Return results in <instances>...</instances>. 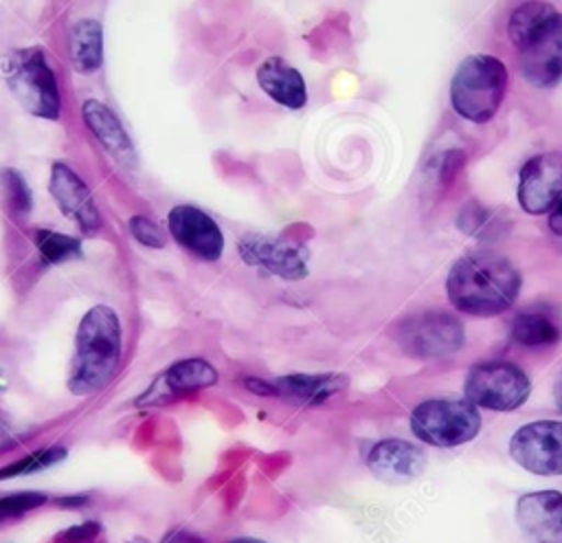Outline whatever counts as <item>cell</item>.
Here are the masks:
<instances>
[{"instance_id":"cell-1","label":"cell","mask_w":562,"mask_h":543,"mask_svg":"<svg viewBox=\"0 0 562 543\" xmlns=\"http://www.w3.org/2000/svg\"><path fill=\"white\" fill-rule=\"evenodd\" d=\"M446 290L457 310L474 317H494L516 301L520 273L496 251H472L452 264Z\"/></svg>"},{"instance_id":"cell-2","label":"cell","mask_w":562,"mask_h":543,"mask_svg":"<svg viewBox=\"0 0 562 543\" xmlns=\"http://www.w3.org/2000/svg\"><path fill=\"white\" fill-rule=\"evenodd\" d=\"M121 361V321L108 306L90 308L79 321L68 389L90 396L108 387Z\"/></svg>"},{"instance_id":"cell-3","label":"cell","mask_w":562,"mask_h":543,"mask_svg":"<svg viewBox=\"0 0 562 543\" xmlns=\"http://www.w3.org/2000/svg\"><path fill=\"white\" fill-rule=\"evenodd\" d=\"M507 81V68L498 57L470 55L454 70L450 84L452 108L468 121L485 123L498 112Z\"/></svg>"},{"instance_id":"cell-4","label":"cell","mask_w":562,"mask_h":543,"mask_svg":"<svg viewBox=\"0 0 562 543\" xmlns=\"http://www.w3.org/2000/svg\"><path fill=\"white\" fill-rule=\"evenodd\" d=\"M411 431L424 444L452 448L479 435L481 413L465 398H432L413 409Z\"/></svg>"},{"instance_id":"cell-5","label":"cell","mask_w":562,"mask_h":543,"mask_svg":"<svg viewBox=\"0 0 562 543\" xmlns=\"http://www.w3.org/2000/svg\"><path fill=\"white\" fill-rule=\"evenodd\" d=\"M4 79L26 112L42 119L59 117L57 79L40 48H22L7 55Z\"/></svg>"},{"instance_id":"cell-6","label":"cell","mask_w":562,"mask_h":543,"mask_svg":"<svg viewBox=\"0 0 562 543\" xmlns=\"http://www.w3.org/2000/svg\"><path fill=\"white\" fill-rule=\"evenodd\" d=\"M465 400L492 411H514L531 394L527 374L509 361H485L470 367L463 383Z\"/></svg>"},{"instance_id":"cell-7","label":"cell","mask_w":562,"mask_h":543,"mask_svg":"<svg viewBox=\"0 0 562 543\" xmlns=\"http://www.w3.org/2000/svg\"><path fill=\"white\" fill-rule=\"evenodd\" d=\"M395 341L411 356L443 358L461 350L465 330L454 314L428 310L402 319L395 328Z\"/></svg>"},{"instance_id":"cell-8","label":"cell","mask_w":562,"mask_h":543,"mask_svg":"<svg viewBox=\"0 0 562 543\" xmlns=\"http://www.w3.org/2000/svg\"><path fill=\"white\" fill-rule=\"evenodd\" d=\"M509 455L529 473L562 475V422L538 420L520 426L509 440Z\"/></svg>"},{"instance_id":"cell-9","label":"cell","mask_w":562,"mask_h":543,"mask_svg":"<svg viewBox=\"0 0 562 543\" xmlns=\"http://www.w3.org/2000/svg\"><path fill=\"white\" fill-rule=\"evenodd\" d=\"M520 70L538 88L562 81V13H553L520 48Z\"/></svg>"},{"instance_id":"cell-10","label":"cell","mask_w":562,"mask_h":543,"mask_svg":"<svg viewBox=\"0 0 562 543\" xmlns=\"http://www.w3.org/2000/svg\"><path fill=\"white\" fill-rule=\"evenodd\" d=\"M562 196V152H542L520 169L518 202L531 215L547 213Z\"/></svg>"},{"instance_id":"cell-11","label":"cell","mask_w":562,"mask_h":543,"mask_svg":"<svg viewBox=\"0 0 562 543\" xmlns=\"http://www.w3.org/2000/svg\"><path fill=\"white\" fill-rule=\"evenodd\" d=\"M239 253L246 264L259 266L283 279H301L307 275L305 248L285 237L248 233L239 240Z\"/></svg>"},{"instance_id":"cell-12","label":"cell","mask_w":562,"mask_h":543,"mask_svg":"<svg viewBox=\"0 0 562 543\" xmlns=\"http://www.w3.org/2000/svg\"><path fill=\"white\" fill-rule=\"evenodd\" d=\"M169 233L191 255L215 262L224 251V235L217 222L202 209L191 204H178L169 211Z\"/></svg>"},{"instance_id":"cell-13","label":"cell","mask_w":562,"mask_h":543,"mask_svg":"<svg viewBox=\"0 0 562 543\" xmlns=\"http://www.w3.org/2000/svg\"><path fill=\"white\" fill-rule=\"evenodd\" d=\"M369 470L384 484L404 486L415 481L426 468V453L406 440L391 437L373 444L367 455Z\"/></svg>"},{"instance_id":"cell-14","label":"cell","mask_w":562,"mask_h":543,"mask_svg":"<svg viewBox=\"0 0 562 543\" xmlns=\"http://www.w3.org/2000/svg\"><path fill=\"white\" fill-rule=\"evenodd\" d=\"M516 523L533 543H562V492H527L516 503Z\"/></svg>"},{"instance_id":"cell-15","label":"cell","mask_w":562,"mask_h":543,"mask_svg":"<svg viewBox=\"0 0 562 543\" xmlns=\"http://www.w3.org/2000/svg\"><path fill=\"white\" fill-rule=\"evenodd\" d=\"M48 189H50V196L55 198L57 207L68 218H72L86 233H90L99 226L101 218H99V209L92 200L90 189L66 163H61V160L53 163Z\"/></svg>"},{"instance_id":"cell-16","label":"cell","mask_w":562,"mask_h":543,"mask_svg":"<svg viewBox=\"0 0 562 543\" xmlns=\"http://www.w3.org/2000/svg\"><path fill=\"white\" fill-rule=\"evenodd\" d=\"M257 81L270 99H274L277 103H281L290 110H299L307 101V90H305V81H303L301 73L279 55L268 57L259 66Z\"/></svg>"},{"instance_id":"cell-17","label":"cell","mask_w":562,"mask_h":543,"mask_svg":"<svg viewBox=\"0 0 562 543\" xmlns=\"http://www.w3.org/2000/svg\"><path fill=\"white\" fill-rule=\"evenodd\" d=\"M270 383L274 396L296 405H321L347 387V378L340 374H288Z\"/></svg>"},{"instance_id":"cell-18","label":"cell","mask_w":562,"mask_h":543,"mask_svg":"<svg viewBox=\"0 0 562 543\" xmlns=\"http://www.w3.org/2000/svg\"><path fill=\"white\" fill-rule=\"evenodd\" d=\"M83 121L90 128V132L97 136V141L116 158L127 160L132 154V141L125 132V128L121 125L119 117L101 101L97 99H88L83 101Z\"/></svg>"},{"instance_id":"cell-19","label":"cell","mask_w":562,"mask_h":543,"mask_svg":"<svg viewBox=\"0 0 562 543\" xmlns=\"http://www.w3.org/2000/svg\"><path fill=\"white\" fill-rule=\"evenodd\" d=\"M217 380V372L211 363H206L204 358H184L173 363L160 378V387H162V396L165 400L169 396H182L189 391H198V389H206L211 385H215Z\"/></svg>"},{"instance_id":"cell-20","label":"cell","mask_w":562,"mask_h":543,"mask_svg":"<svg viewBox=\"0 0 562 543\" xmlns=\"http://www.w3.org/2000/svg\"><path fill=\"white\" fill-rule=\"evenodd\" d=\"M70 59L77 73H94L103 64V29L97 20H79L70 31Z\"/></svg>"},{"instance_id":"cell-21","label":"cell","mask_w":562,"mask_h":543,"mask_svg":"<svg viewBox=\"0 0 562 543\" xmlns=\"http://www.w3.org/2000/svg\"><path fill=\"white\" fill-rule=\"evenodd\" d=\"M512 339L520 345H549L560 339V325L544 310H525L514 317Z\"/></svg>"},{"instance_id":"cell-22","label":"cell","mask_w":562,"mask_h":543,"mask_svg":"<svg viewBox=\"0 0 562 543\" xmlns=\"http://www.w3.org/2000/svg\"><path fill=\"white\" fill-rule=\"evenodd\" d=\"M555 13L553 4L549 2H525L520 4L512 18H509V24H507V33H509V40L512 44L520 51L527 40Z\"/></svg>"},{"instance_id":"cell-23","label":"cell","mask_w":562,"mask_h":543,"mask_svg":"<svg viewBox=\"0 0 562 543\" xmlns=\"http://www.w3.org/2000/svg\"><path fill=\"white\" fill-rule=\"evenodd\" d=\"M0 196L11 218H24L31 211V189L26 180L11 167L0 169Z\"/></svg>"},{"instance_id":"cell-24","label":"cell","mask_w":562,"mask_h":543,"mask_svg":"<svg viewBox=\"0 0 562 543\" xmlns=\"http://www.w3.org/2000/svg\"><path fill=\"white\" fill-rule=\"evenodd\" d=\"M35 244L44 264H57V262H66L70 257L81 255V242L77 237L61 235L48 229H40L35 233Z\"/></svg>"},{"instance_id":"cell-25","label":"cell","mask_w":562,"mask_h":543,"mask_svg":"<svg viewBox=\"0 0 562 543\" xmlns=\"http://www.w3.org/2000/svg\"><path fill=\"white\" fill-rule=\"evenodd\" d=\"M66 457V448L64 446H48V448H42V451H35L4 468H0V479H7V477H18V475H29V473H35V470H42V468H48L57 462H61Z\"/></svg>"},{"instance_id":"cell-26","label":"cell","mask_w":562,"mask_h":543,"mask_svg":"<svg viewBox=\"0 0 562 543\" xmlns=\"http://www.w3.org/2000/svg\"><path fill=\"white\" fill-rule=\"evenodd\" d=\"M46 499L48 497L44 492H35V490L13 492V495L0 497V523H4L9 519H18V517L44 506Z\"/></svg>"},{"instance_id":"cell-27","label":"cell","mask_w":562,"mask_h":543,"mask_svg":"<svg viewBox=\"0 0 562 543\" xmlns=\"http://www.w3.org/2000/svg\"><path fill=\"white\" fill-rule=\"evenodd\" d=\"M130 231H132V237L136 242H140L143 246H149V248H162L165 246L162 231L145 215H134L130 220Z\"/></svg>"},{"instance_id":"cell-28","label":"cell","mask_w":562,"mask_h":543,"mask_svg":"<svg viewBox=\"0 0 562 543\" xmlns=\"http://www.w3.org/2000/svg\"><path fill=\"white\" fill-rule=\"evenodd\" d=\"M463 163H465L463 149H448V152L439 154L437 160L432 163V167H435V178H437L439 182H450L452 176L463 167Z\"/></svg>"},{"instance_id":"cell-29","label":"cell","mask_w":562,"mask_h":543,"mask_svg":"<svg viewBox=\"0 0 562 543\" xmlns=\"http://www.w3.org/2000/svg\"><path fill=\"white\" fill-rule=\"evenodd\" d=\"M99 525L97 523H83L77 528L66 530L64 534H59V543H92V539L97 536Z\"/></svg>"},{"instance_id":"cell-30","label":"cell","mask_w":562,"mask_h":543,"mask_svg":"<svg viewBox=\"0 0 562 543\" xmlns=\"http://www.w3.org/2000/svg\"><path fill=\"white\" fill-rule=\"evenodd\" d=\"M549 229L562 237V198L555 202V207L551 209V215H549Z\"/></svg>"},{"instance_id":"cell-31","label":"cell","mask_w":562,"mask_h":543,"mask_svg":"<svg viewBox=\"0 0 562 543\" xmlns=\"http://www.w3.org/2000/svg\"><path fill=\"white\" fill-rule=\"evenodd\" d=\"M18 444V440H15V435L9 431V426L0 420V453L2 451H9V448H13Z\"/></svg>"},{"instance_id":"cell-32","label":"cell","mask_w":562,"mask_h":543,"mask_svg":"<svg viewBox=\"0 0 562 543\" xmlns=\"http://www.w3.org/2000/svg\"><path fill=\"white\" fill-rule=\"evenodd\" d=\"M165 543H202V541L198 536H193V534H176V536L167 539Z\"/></svg>"},{"instance_id":"cell-33","label":"cell","mask_w":562,"mask_h":543,"mask_svg":"<svg viewBox=\"0 0 562 543\" xmlns=\"http://www.w3.org/2000/svg\"><path fill=\"white\" fill-rule=\"evenodd\" d=\"M226 543H266V541H259V539H250V536H241V539H233V541H226Z\"/></svg>"},{"instance_id":"cell-34","label":"cell","mask_w":562,"mask_h":543,"mask_svg":"<svg viewBox=\"0 0 562 543\" xmlns=\"http://www.w3.org/2000/svg\"><path fill=\"white\" fill-rule=\"evenodd\" d=\"M555 396H558V405H560V409H562V380L558 383V391H555Z\"/></svg>"}]
</instances>
